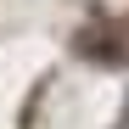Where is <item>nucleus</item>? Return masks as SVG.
I'll list each match as a JSON object with an SVG mask.
<instances>
[{
  "instance_id": "1",
  "label": "nucleus",
  "mask_w": 129,
  "mask_h": 129,
  "mask_svg": "<svg viewBox=\"0 0 129 129\" xmlns=\"http://www.w3.org/2000/svg\"><path fill=\"white\" fill-rule=\"evenodd\" d=\"M79 56H95V62H123V45L112 28H84L79 34Z\"/></svg>"
}]
</instances>
